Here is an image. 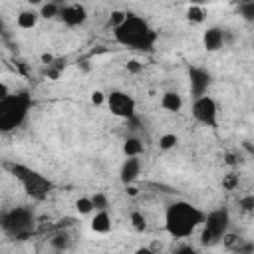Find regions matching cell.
I'll return each instance as SVG.
<instances>
[{"label": "cell", "instance_id": "6da1fadb", "mask_svg": "<svg viewBox=\"0 0 254 254\" xmlns=\"http://www.w3.org/2000/svg\"><path fill=\"white\" fill-rule=\"evenodd\" d=\"M202 220H204V212L192 206L190 202H173L165 212L167 232L175 238L190 236Z\"/></svg>", "mask_w": 254, "mask_h": 254}, {"label": "cell", "instance_id": "7a4b0ae2", "mask_svg": "<svg viewBox=\"0 0 254 254\" xmlns=\"http://www.w3.org/2000/svg\"><path fill=\"white\" fill-rule=\"evenodd\" d=\"M113 30H115V40L123 46H131L137 50H149L155 42V32L139 16L127 14V18Z\"/></svg>", "mask_w": 254, "mask_h": 254}, {"label": "cell", "instance_id": "3957f363", "mask_svg": "<svg viewBox=\"0 0 254 254\" xmlns=\"http://www.w3.org/2000/svg\"><path fill=\"white\" fill-rule=\"evenodd\" d=\"M30 107V99L26 95H8L0 99V131H10L18 127Z\"/></svg>", "mask_w": 254, "mask_h": 254}, {"label": "cell", "instance_id": "277c9868", "mask_svg": "<svg viewBox=\"0 0 254 254\" xmlns=\"http://www.w3.org/2000/svg\"><path fill=\"white\" fill-rule=\"evenodd\" d=\"M105 101H107L109 111L117 117L131 119L135 115V99L127 95L125 91H111L109 95H105Z\"/></svg>", "mask_w": 254, "mask_h": 254}, {"label": "cell", "instance_id": "5b68a950", "mask_svg": "<svg viewBox=\"0 0 254 254\" xmlns=\"http://www.w3.org/2000/svg\"><path fill=\"white\" fill-rule=\"evenodd\" d=\"M216 113H218V107H216V101L210 95L202 93L194 99L192 115H194L196 121H200L204 125H216Z\"/></svg>", "mask_w": 254, "mask_h": 254}, {"label": "cell", "instance_id": "8992f818", "mask_svg": "<svg viewBox=\"0 0 254 254\" xmlns=\"http://www.w3.org/2000/svg\"><path fill=\"white\" fill-rule=\"evenodd\" d=\"M202 222H204V230L212 236V240H216V238H220L226 232L230 218H228V212L224 208H218V210L208 212Z\"/></svg>", "mask_w": 254, "mask_h": 254}, {"label": "cell", "instance_id": "52a82bcc", "mask_svg": "<svg viewBox=\"0 0 254 254\" xmlns=\"http://www.w3.org/2000/svg\"><path fill=\"white\" fill-rule=\"evenodd\" d=\"M4 228L8 232H12V234H22L24 230L30 228V212L28 210H22V208L12 210L8 214V218L4 220Z\"/></svg>", "mask_w": 254, "mask_h": 254}, {"label": "cell", "instance_id": "ba28073f", "mask_svg": "<svg viewBox=\"0 0 254 254\" xmlns=\"http://www.w3.org/2000/svg\"><path fill=\"white\" fill-rule=\"evenodd\" d=\"M20 177H22V181H24V185H26V190H28L30 194L42 198V196L48 192V187H50V185H48L40 175H36V173H32V171H26V175H20Z\"/></svg>", "mask_w": 254, "mask_h": 254}, {"label": "cell", "instance_id": "9c48e42d", "mask_svg": "<svg viewBox=\"0 0 254 254\" xmlns=\"http://www.w3.org/2000/svg\"><path fill=\"white\" fill-rule=\"evenodd\" d=\"M60 18L64 20V24L67 26H81L85 20H87V12L83 6H67V8H62L60 10Z\"/></svg>", "mask_w": 254, "mask_h": 254}, {"label": "cell", "instance_id": "30bf717a", "mask_svg": "<svg viewBox=\"0 0 254 254\" xmlns=\"http://www.w3.org/2000/svg\"><path fill=\"white\" fill-rule=\"evenodd\" d=\"M141 173V161L139 157H127L121 165V171H119V179L123 185H129L133 183Z\"/></svg>", "mask_w": 254, "mask_h": 254}, {"label": "cell", "instance_id": "8fae6325", "mask_svg": "<svg viewBox=\"0 0 254 254\" xmlns=\"http://www.w3.org/2000/svg\"><path fill=\"white\" fill-rule=\"evenodd\" d=\"M208 83H210V75L204 69H190V87L196 97L206 91Z\"/></svg>", "mask_w": 254, "mask_h": 254}, {"label": "cell", "instance_id": "7c38bea8", "mask_svg": "<svg viewBox=\"0 0 254 254\" xmlns=\"http://www.w3.org/2000/svg\"><path fill=\"white\" fill-rule=\"evenodd\" d=\"M202 42H204V48L208 52H216L224 44V32L220 28H208L202 36Z\"/></svg>", "mask_w": 254, "mask_h": 254}, {"label": "cell", "instance_id": "4fadbf2b", "mask_svg": "<svg viewBox=\"0 0 254 254\" xmlns=\"http://www.w3.org/2000/svg\"><path fill=\"white\" fill-rule=\"evenodd\" d=\"M91 230L97 234H107L111 230V216L107 210H95V216L91 218Z\"/></svg>", "mask_w": 254, "mask_h": 254}, {"label": "cell", "instance_id": "5bb4252c", "mask_svg": "<svg viewBox=\"0 0 254 254\" xmlns=\"http://www.w3.org/2000/svg\"><path fill=\"white\" fill-rule=\"evenodd\" d=\"M161 107H163L165 111L175 113V111H179V109L183 107V97H181L177 91H167V93H163V97H161Z\"/></svg>", "mask_w": 254, "mask_h": 254}, {"label": "cell", "instance_id": "9a60e30c", "mask_svg": "<svg viewBox=\"0 0 254 254\" xmlns=\"http://www.w3.org/2000/svg\"><path fill=\"white\" fill-rule=\"evenodd\" d=\"M38 18H40V14H36L34 10H22L18 14V26L22 30H32V28H36Z\"/></svg>", "mask_w": 254, "mask_h": 254}, {"label": "cell", "instance_id": "2e32d148", "mask_svg": "<svg viewBox=\"0 0 254 254\" xmlns=\"http://www.w3.org/2000/svg\"><path fill=\"white\" fill-rule=\"evenodd\" d=\"M123 153H125V157H141L143 155V141L137 137H129L123 143Z\"/></svg>", "mask_w": 254, "mask_h": 254}, {"label": "cell", "instance_id": "e0dca14e", "mask_svg": "<svg viewBox=\"0 0 254 254\" xmlns=\"http://www.w3.org/2000/svg\"><path fill=\"white\" fill-rule=\"evenodd\" d=\"M204 10H202V6H196V4H190L189 6V10H187V18H189V22H194V24H200L202 20H204Z\"/></svg>", "mask_w": 254, "mask_h": 254}, {"label": "cell", "instance_id": "ac0fdd59", "mask_svg": "<svg viewBox=\"0 0 254 254\" xmlns=\"http://www.w3.org/2000/svg\"><path fill=\"white\" fill-rule=\"evenodd\" d=\"M177 143H179V137H177L175 133H165V135L159 137V149H163V151L175 149Z\"/></svg>", "mask_w": 254, "mask_h": 254}, {"label": "cell", "instance_id": "d6986e66", "mask_svg": "<svg viewBox=\"0 0 254 254\" xmlns=\"http://www.w3.org/2000/svg\"><path fill=\"white\" fill-rule=\"evenodd\" d=\"M89 198H91V202H93V210H107V208H109V198H107V194L95 192V194L89 196Z\"/></svg>", "mask_w": 254, "mask_h": 254}, {"label": "cell", "instance_id": "ffe728a7", "mask_svg": "<svg viewBox=\"0 0 254 254\" xmlns=\"http://www.w3.org/2000/svg\"><path fill=\"white\" fill-rule=\"evenodd\" d=\"M58 14H60V8H58V4H54V2L42 4V8H40V16H42V18H46V20L56 18Z\"/></svg>", "mask_w": 254, "mask_h": 254}, {"label": "cell", "instance_id": "44dd1931", "mask_svg": "<svg viewBox=\"0 0 254 254\" xmlns=\"http://www.w3.org/2000/svg\"><path fill=\"white\" fill-rule=\"evenodd\" d=\"M75 208H77L79 214H91L93 212V202H91L89 196H81V198H77Z\"/></svg>", "mask_w": 254, "mask_h": 254}, {"label": "cell", "instance_id": "7402d4cb", "mask_svg": "<svg viewBox=\"0 0 254 254\" xmlns=\"http://www.w3.org/2000/svg\"><path fill=\"white\" fill-rule=\"evenodd\" d=\"M240 14H242L244 20L252 22V20H254V0H246V2H242V4H240Z\"/></svg>", "mask_w": 254, "mask_h": 254}, {"label": "cell", "instance_id": "603a6c76", "mask_svg": "<svg viewBox=\"0 0 254 254\" xmlns=\"http://www.w3.org/2000/svg\"><path fill=\"white\" fill-rule=\"evenodd\" d=\"M131 222H133V226H135V230H145L147 228V220H145V216H143V212H139V210H135L133 214H131Z\"/></svg>", "mask_w": 254, "mask_h": 254}, {"label": "cell", "instance_id": "cb8c5ba5", "mask_svg": "<svg viewBox=\"0 0 254 254\" xmlns=\"http://www.w3.org/2000/svg\"><path fill=\"white\" fill-rule=\"evenodd\" d=\"M125 18H127V14H125V12H121V10H113V12H111V16H109V24H111L113 28H117Z\"/></svg>", "mask_w": 254, "mask_h": 254}, {"label": "cell", "instance_id": "d4e9b609", "mask_svg": "<svg viewBox=\"0 0 254 254\" xmlns=\"http://www.w3.org/2000/svg\"><path fill=\"white\" fill-rule=\"evenodd\" d=\"M67 242H69V240H67V236H65V234H64V236L60 234V236H56V238L52 240V244H54L56 248H60V250H62V248H65V246H67Z\"/></svg>", "mask_w": 254, "mask_h": 254}, {"label": "cell", "instance_id": "484cf974", "mask_svg": "<svg viewBox=\"0 0 254 254\" xmlns=\"http://www.w3.org/2000/svg\"><path fill=\"white\" fill-rule=\"evenodd\" d=\"M103 101H105V93H103V91L97 89V91L91 93V103H93V105H101Z\"/></svg>", "mask_w": 254, "mask_h": 254}, {"label": "cell", "instance_id": "4316f807", "mask_svg": "<svg viewBox=\"0 0 254 254\" xmlns=\"http://www.w3.org/2000/svg\"><path fill=\"white\" fill-rule=\"evenodd\" d=\"M240 206L244 208V210H252V206H254V196H244L242 200H240Z\"/></svg>", "mask_w": 254, "mask_h": 254}, {"label": "cell", "instance_id": "83f0119b", "mask_svg": "<svg viewBox=\"0 0 254 254\" xmlns=\"http://www.w3.org/2000/svg\"><path fill=\"white\" fill-rule=\"evenodd\" d=\"M127 69H129L131 73H139V71L143 69V65H141V64H139L137 60H131V62L127 64Z\"/></svg>", "mask_w": 254, "mask_h": 254}, {"label": "cell", "instance_id": "f1b7e54d", "mask_svg": "<svg viewBox=\"0 0 254 254\" xmlns=\"http://www.w3.org/2000/svg\"><path fill=\"white\" fill-rule=\"evenodd\" d=\"M8 95H10V89H8V85L0 81V99H4V97H8Z\"/></svg>", "mask_w": 254, "mask_h": 254}, {"label": "cell", "instance_id": "f546056e", "mask_svg": "<svg viewBox=\"0 0 254 254\" xmlns=\"http://www.w3.org/2000/svg\"><path fill=\"white\" fill-rule=\"evenodd\" d=\"M125 187H127V194H129V196H137V194H139V189H137V187H133L131 183H129V185H125Z\"/></svg>", "mask_w": 254, "mask_h": 254}, {"label": "cell", "instance_id": "4dcf8cb0", "mask_svg": "<svg viewBox=\"0 0 254 254\" xmlns=\"http://www.w3.org/2000/svg\"><path fill=\"white\" fill-rule=\"evenodd\" d=\"M234 185H236V179H234V177H228V179L224 181V187H228V189H232Z\"/></svg>", "mask_w": 254, "mask_h": 254}, {"label": "cell", "instance_id": "1f68e13d", "mask_svg": "<svg viewBox=\"0 0 254 254\" xmlns=\"http://www.w3.org/2000/svg\"><path fill=\"white\" fill-rule=\"evenodd\" d=\"M52 60H54V58H52L50 54H42V62H44V64H50Z\"/></svg>", "mask_w": 254, "mask_h": 254}, {"label": "cell", "instance_id": "d6a6232c", "mask_svg": "<svg viewBox=\"0 0 254 254\" xmlns=\"http://www.w3.org/2000/svg\"><path fill=\"white\" fill-rule=\"evenodd\" d=\"M26 2H28L30 6H42V2H44V0H26Z\"/></svg>", "mask_w": 254, "mask_h": 254}, {"label": "cell", "instance_id": "836d02e7", "mask_svg": "<svg viewBox=\"0 0 254 254\" xmlns=\"http://www.w3.org/2000/svg\"><path fill=\"white\" fill-rule=\"evenodd\" d=\"M190 2H192V4H196V6H200V4H202V2H206V0H190Z\"/></svg>", "mask_w": 254, "mask_h": 254}, {"label": "cell", "instance_id": "e575fe53", "mask_svg": "<svg viewBox=\"0 0 254 254\" xmlns=\"http://www.w3.org/2000/svg\"><path fill=\"white\" fill-rule=\"evenodd\" d=\"M2 30H4V22L0 20V32H2Z\"/></svg>", "mask_w": 254, "mask_h": 254}, {"label": "cell", "instance_id": "d590c367", "mask_svg": "<svg viewBox=\"0 0 254 254\" xmlns=\"http://www.w3.org/2000/svg\"><path fill=\"white\" fill-rule=\"evenodd\" d=\"M242 2H246V0H242Z\"/></svg>", "mask_w": 254, "mask_h": 254}]
</instances>
